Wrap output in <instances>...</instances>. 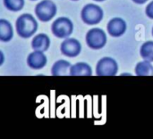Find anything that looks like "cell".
<instances>
[{
    "label": "cell",
    "mask_w": 153,
    "mask_h": 139,
    "mask_svg": "<svg viewBox=\"0 0 153 139\" xmlns=\"http://www.w3.org/2000/svg\"><path fill=\"white\" fill-rule=\"evenodd\" d=\"M17 34L23 38H29L38 29V22L30 13H23L18 17L15 23Z\"/></svg>",
    "instance_id": "6da1fadb"
},
{
    "label": "cell",
    "mask_w": 153,
    "mask_h": 139,
    "mask_svg": "<svg viewBox=\"0 0 153 139\" xmlns=\"http://www.w3.org/2000/svg\"><path fill=\"white\" fill-rule=\"evenodd\" d=\"M81 17L84 23L88 25H95L102 21L103 10L97 4H88L82 8L81 12Z\"/></svg>",
    "instance_id": "7a4b0ae2"
},
{
    "label": "cell",
    "mask_w": 153,
    "mask_h": 139,
    "mask_svg": "<svg viewBox=\"0 0 153 139\" xmlns=\"http://www.w3.org/2000/svg\"><path fill=\"white\" fill-rule=\"evenodd\" d=\"M51 30L56 38H65L72 35L74 24L70 19L66 17H59L52 23Z\"/></svg>",
    "instance_id": "3957f363"
},
{
    "label": "cell",
    "mask_w": 153,
    "mask_h": 139,
    "mask_svg": "<svg viewBox=\"0 0 153 139\" xmlns=\"http://www.w3.org/2000/svg\"><path fill=\"white\" fill-rule=\"evenodd\" d=\"M35 13L39 21L47 22L56 15V5L51 0H43L36 5Z\"/></svg>",
    "instance_id": "277c9868"
},
{
    "label": "cell",
    "mask_w": 153,
    "mask_h": 139,
    "mask_svg": "<svg viewBox=\"0 0 153 139\" xmlns=\"http://www.w3.org/2000/svg\"><path fill=\"white\" fill-rule=\"evenodd\" d=\"M87 46L91 49H101L107 43V36L104 30L99 28L90 29L86 34Z\"/></svg>",
    "instance_id": "5b68a950"
},
{
    "label": "cell",
    "mask_w": 153,
    "mask_h": 139,
    "mask_svg": "<svg viewBox=\"0 0 153 139\" xmlns=\"http://www.w3.org/2000/svg\"><path fill=\"white\" fill-rule=\"evenodd\" d=\"M118 71L117 62L111 57L100 59L96 66V74L98 76H115Z\"/></svg>",
    "instance_id": "8992f818"
},
{
    "label": "cell",
    "mask_w": 153,
    "mask_h": 139,
    "mask_svg": "<svg viewBox=\"0 0 153 139\" xmlns=\"http://www.w3.org/2000/svg\"><path fill=\"white\" fill-rule=\"evenodd\" d=\"M60 49L65 56L76 57L81 53L82 46L81 43L75 38H66L62 42Z\"/></svg>",
    "instance_id": "52a82bcc"
},
{
    "label": "cell",
    "mask_w": 153,
    "mask_h": 139,
    "mask_svg": "<svg viewBox=\"0 0 153 139\" xmlns=\"http://www.w3.org/2000/svg\"><path fill=\"white\" fill-rule=\"evenodd\" d=\"M107 29L110 36L114 38H118L125 34L126 30V22L122 18H113L108 23Z\"/></svg>",
    "instance_id": "ba28073f"
},
{
    "label": "cell",
    "mask_w": 153,
    "mask_h": 139,
    "mask_svg": "<svg viewBox=\"0 0 153 139\" xmlns=\"http://www.w3.org/2000/svg\"><path fill=\"white\" fill-rule=\"evenodd\" d=\"M27 64L33 70H40L47 64V57L41 51L30 53L27 58Z\"/></svg>",
    "instance_id": "9c48e42d"
},
{
    "label": "cell",
    "mask_w": 153,
    "mask_h": 139,
    "mask_svg": "<svg viewBox=\"0 0 153 139\" xmlns=\"http://www.w3.org/2000/svg\"><path fill=\"white\" fill-rule=\"evenodd\" d=\"M49 46H50V39L44 33H40L35 36L31 41V47L34 51L45 52L49 48Z\"/></svg>",
    "instance_id": "30bf717a"
},
{
    "label": "cell",
    "mask_w": 153,
    "mask_h": 139,
    "mask_svg": "<svg viewBox=\"0 0 153 139\" xmlns=\"http://www.w3.org/2000/svg\"><path fill=\"white\" fill-rule=\"evenodd\" d=\"M71 63L65 60H58L56 61L54 65L52 66L51 72L53 76H67L70 75L71 70Z\"/></svg>",
    "instance_id": "8fae6325"
},
{
    "label": "cell",
    "mask_w": 153,
    "mask_h": 139,
    "mask_svg": "<svg viewBox=\"0 0 153 139\" xmlns=\"http://www.w3.org/2000/svg\"><path fill=\"white\" fill-rule=\"evenodd\" d=\"M91 67L85 63H77L72 65L70 70V76H91Z\"/></svg>",
    "instance_id": "7c38bea8"
},
{
    "label": "cell",
    "mask_w": 153,
    "mask_h": 139,
    "mask_svg": "<svg viewBox=\"0 0 153 139\" xmlns=\"http://www.w3.org/2000/svg\"><path fill=\"white\" fill-rule=\"evenodd\" d=\"M13 31L11 23L4 19L0 20V40L2 42H9L13 38Z\"/></svg>",
    "instance_id": "4fadbf2b"
},
{
    "label": "cell",
    "mask_w": 153,
    "mask_h": 139,
    "mask_svg": "<svg viewBox=\"0 0 153 139\" xmlns=\"http://www.w3.org/2000/svg\"><path fill=\"white\" fill-rule=\"evenodd\" d=\"M137 76H153V66L150 61H143L137 63L135 67Z\"/></svg>",
    "instance_id": "5bb4252c"
},
{
    "label": "cell",
    "mask_w": 153,
    "mask_h": 139,
    "mask_svg": "<svg viewBox=\"0 0 153 139\" xmlns=\"http://www.w3.org/2000/svg\"><path fill=\"white\" fill-rule=\"evenodd\" d=\"M140 54L144 60L153 62V41H147L143 44L140 49Z\"/></svg>",
    "instance_id": "9a60e30c"
},
{
    "label": "cell",
    "mask_w": 153,
    "mask_h": 139,
    "mask_svg": "<svg viewBox=\"0 0 153 139\" xmlns=\"http://www.w3.org/2000/svg\"><path fill=\"white\" fill-rule=\"evenodd\" d=\"M4 6L12 12L21 11L24 6V0H4Z\"/></svg>",
    "instance_id": "2e32d148"
},
{
    "label": "cell",
    "mask_w": 153,
    "mask_h": 139,
    "mask_svg": "<svg viewBox=\"0 0 153 139\" xmlns=\"http://www.w3.org/2000/svg\"><path fill=\"white\" fill-rule=\"evenodd\" d=\"M145 13H146V15H147L150 19L153 20V1H152V2L146 6Z\"/></svg>",
    "instance_id": "e0dca14e"
},
{
    "label": "cell",
    "mask_w": 153,
    "mask_h": 139,
    "mask_svg": "<svg viewBox=\"0 0 153 139\" xmlns=\"http://www.w3.org/2000/svg\"><path fill=\"white\" fill-rule=\"evenodd\" d=\"M135 4H143L144 3H146L148 0H133Z\"/></svg>",
    "instance_id": "ac0fdd59"
},
{
    "label": "cell",
    "mask_w": 153,
    "mask_h": 139,
    "mask_svg": "<svg viewBox=\"0 0 153 139\" xmlns=\"http://www.w3.org/2000/svg\"><path fill=\"white\" fill-rule=\"evenodd\" d=\"M94 1H97V2H102V1H105V0H94Z\"/></svg>",
    "instance_id": "d6986e66"
},
{
    "label": "cell",
    "mask_w": 153,
    "mask_h": 139,
    "mask_svg": "<svg viewBox=\"0 0 153 139\" xmlns=\"http://www.w3.org/2000/svg\"><path fill=\"white\" fill-rule=\"evenodd\" d=\"M152 36H153V28H152Z\"/></svg>",
    "instance_id": "ffe728a7"
},
{
    "label": "cell",
    "mask_w": 153,
    "mask_h": 139,
    "mask_svg": "<svg viewBox=\"0 0 153 139\" xmlns=\"http://www.w3.org/2000/svg\"><path fill=\"white\" fill-rule=\"evenodd\" d=\"M73 1H77V0H73Z\"/></svg>",
    "instance_id": "44dd1931"
},
{
    "label": "cell",
    "mask_w": 153,
    "mask_h": 139,
    "mask_svg": "<svg viewBox=\"0 0 153 139\" xmlns=\"http://www.w3.org/2000/svg\"><path fill=\"white\" fill-rule=\"evenodd\" d=\"M31 1H34V0H31Z\"/></svg>",
    "instance_id": "7402d4cb"
}]
</instances>
